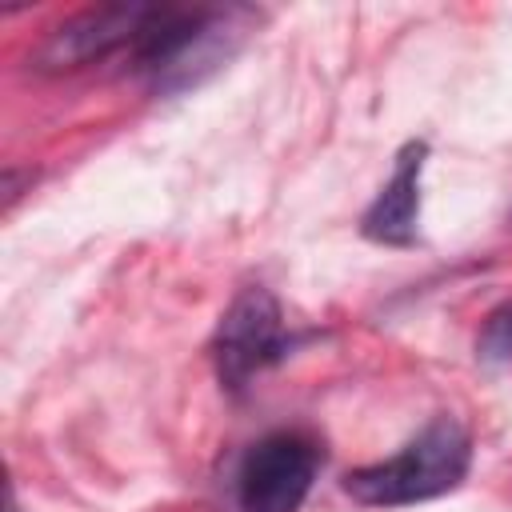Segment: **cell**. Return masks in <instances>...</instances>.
I'll list each match as a JSON object with an SVG mask.
<instances>
[{
	"instance_id": "6da1fadb",
	"label": "cell",
	"mask_w": 512,
	"mask_h": 512,
	"mask_svg": "<svg viewBox=\"0 0 512 512\" xmlns=\"http://www.w3.org/2000/svg\"><path fill=\"white\" fill-rule=\"evenodd\" d=\"M472 464V436L456 416H436L396 456L344 476V492L368 508H404L452 492Z\"/></svg>"
},
{
	"instance_id": "7a4b0ae2",
	"label": "cell",
	"mask_w": 512,
	"mask_h": 512,
	"mask_svg": "<svg viewBox=\"0 0 512 512\" xmlns=\"http://www.w3.org/2000/svg\"><path fill=\"white\" fill-rule=\"evenodd\" d=\"M284 352H288V332H284L280 300L260 284L240 288L236 300L224 308L212 340V360L220 380L228 388H244L260 368L276 364Z\"/></svg>"
},
{
	"instance_id": "3957f363",
	"label": "cell",
	"mask_w": 512,
	"mask_h": 512,
	"mask_svg": "<svg viewBox=\"0 0 512 512\" xmlns=\"http://www.w3.org/2000/svg\"><path fill=\"white\" fill-rule=\"evenodd\" d=\"M320 468V448L300 432H272L240 464V512H300Z\"/></svg>"
},
{
	"instance_id": "277c9868",
	"label": "cell",
	"mask_w": 512,
	"mask_h": 512,
	"mask_svg": "<svg viewBox=\"0 0 512 512\" xmlns=\"http://www.w3.org/2000/svg\"><path fill=\"white\" fill-rule=\"evenodd\" d=\"M152 4H96L64 20L48 32V40L36 48L32 68L36 72H76L92 60L112 56L116 48H132Z\"/></svg>"
},
{
	"instance_id": "5b68a950",
	"label": "cell",
	"mask_w": 512,
	"mask_h": 512,
	"mask_svg": "<svg viewBox=\"0 0 512 512\" xmlns=\"http://www.w3.org/2000/svg\"><path fill=\"white\" fill-rule=\"evenodd\" d=\"M428 144L408 140L396 156L392 180L380 188V196L368 204L360 232L376 244H412L416 240V216H420V168H424Z\"/></svg>"
},
{
	"instance_id": "8992f818",
	"label": "cell",
	"mask_w": 512,
	"mask_h": 512,
	"mask_svg": "<svg viewBox=\"0 0 512 512\" xmlns=\"http://www.w3.org/2000/svg\"><path fill=\"white\" fill-rule=\"evenodd\" d=\"M476 352L488 364H512V300L488 312L480 340H476Z\"/></svg>"
}]
</instances>
